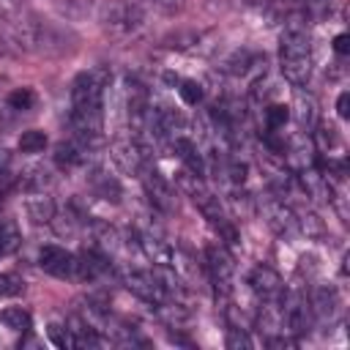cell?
I'll return each mask as SVG.
<instances>
[{"instance_id": "cell-1", "label": "cell", "mask_w": 350, "mask_h": 350, "mask_svg": "<svg viewBox=\"0 0 350 350\" xmlns=\"http://www.w3.org/2000/svg\"><path fill=\"white\" fill-rule=\"evenodd\" d=\"M279 68L293 88H304L312 74V33L309 19L301 11H293L282 22L279 33Z\"/></svg>"}, {"instance_id": "cell-2", "label": "cell", "mask_w": 350, "mask_h": 350, "mask_svg": "<svg viewBox=\"0 0 350 350\" xmlns=\"http://www.w3.org/2000/svg\"><path fill=\"white\" fill-rule=\"evenodd\" d=\"M109 82V71L107 68H88L79 71L71 82V112H93V115H104V90Z\"/></svg>"}, {"instance_id": "cell-3", "label": "cell", "mask_w": 350, "mask_h": 350, "mask_svg": "<svg viewBox=\"0 0 350 350\" xmlns=\"http://www.w3.org/2000/svg\"><path fill=\"white\" fill-rule=\"evenodd\" d=\"M101 25L112 38H137L148 25V14L137 0H115L104 8Z\"/></svg>"}, {"instance_id": "cell-4", "label": "cell", "mask_w": 350, "mask_h": 350, "mask_svg": "<svg viewBox=\"0 0 350 350\" xmlns=\"http://www.w3.org/2000/svg\"><path fill=\"white\" fill-rule=\"evenodd\" d=\"M205 271H208V279L216 287V293L221 298H227L235 284V260L221 241H213L205 246Z\"/></svg>"}, {"instance_id": "cell-5", "label": "cell", "mask_w": 350, "mask_h": 350, "mask_svg": "<svg viewBox=\"0 0 350 350\" xmlns=\"http://www.w3.org/2000/svg\"><path fill=\"white\" fill-rule=\"evenodd\" d=\"M260 213H262V221L268 224V230L276 232L279 238L301 235L298 232V216L287 200H279L276 194H271V197L260 200Z\"/></svg>"}, {"instance_id": "cell-6", "label": "cell", "mask_w": 350, "mask_h": 350, "mask_svg": "<svg viewBox=\"0 0 350 350\" xmlns=\"http://www.w3.org/2000/svg\"><path fill=\"white\" fill-rule=\"evenodd\" d=\"M139 180H142V189L150 200V205L161 213H175L178 211V191L172 189V183L156 170V167H142L139 172Z\"/></svg>"}, {"instance_id": "cell-7", "label": "cell", "mask_w": 350, "mask_h": 350, "mask_svg": "<svg viewBox=\"0 0 350 350\" xmlns=\"http://www.w3.org/2000/svg\"><path fill=\"white\" fill-rule=\"evenodd\" d=\"M282 314H284V331L293 336L306 334L314 323L312 309H309V298L304 290H284L282 293Z\"/></svg>"}, {"instance_id": "cell-8", "label": "cell", "mask_w": 350, "mask_h": 350, "mask_svg": "<svg viewBox=\"0 0 350 350\" xmlns=\"http://www.w3.org/2000/svg\"><path fill=\"white\" fill-rule=\"evenodd\" d=\"M120 282L137 295V298H142L145 304H150V306H159V304H164L170 295H167V290L159 284V279H156V273L153 271H139V268H123L120 271Z\"/></svg>"}, {"instance_id": "cell-9", "label": "cell", "mask_w": 350, "mask_h": 350, "mask_svg": "<svg viewBox=\"0 0 350 350\" xmlns=\"http://www.w3.org/2000/svg\"><path fill=\"white\" fill-rule=\"evenodd\" d=\"M38 265L55 279H77V254L66 252L63 246H41Z\"/></svg>"}, {"instance_id": "cell-10", "label": "cell", "mask_w": 350, "mask_h": 350, "mask_svg": "<svg viewBox=\"0 0 350 350\" xmlns=\"http://www.w3.org/2000/svg\"><path fill=\"white\" fill-rule=\"evenodd\" d=\"M109 161L115 164V170L118 172H123V175H137L139 178V172H142V167H145V153L139 150V145L129 137V139H115L112 145H109Z\"/></svg>"}, {"instance_id": "cell-11", "label": "cell", "mask_w": 350, "mask_h": 350, "mask_svg": "<svg viewBox=\"0 0 350 350\" xmlns=\"http://www.w3.org/2000/svg\"><path fill=\"white\" fill-rule=\"evenodd\" d=\"M309 309L314 323H334L339 314V293L334 284H314L309 293Z\"/></svg>"}, {"instance_id": "cell-12", "label": "cell", "mask_w": 350, "mask_h": 350, "mask_svg": "<svg viewBox=\"0 0 350 350\" xmlns=\"http://www.w3.org/2000/svg\"><path fill=\"white\" fill-rule=\"evenodd\" d=\"M96 150V145L79 139V137H68L63 139L57 148H55V164L60 170H77V167H85L90 161V153Z\"/></svg>"}, {"instance_id": "cell-13", "label": "cell", "mask_w": 350, "mask_h": 350, "mask_svg": "<svg viewBox=\"0 0 350 350\" xmlns=\"http://www.w3.org/2000/svg\"><path fill=\"white\" fill-rule=\"evenodd\" d=\"M249 287L260 301H276L284 293V282L271 265H254L249 273Z\"/></svg>"}, {"instance_id": "cell-14", "label": "cell", "mask_w": 350, "mask_h": 350, "mask_svg": "<svg viewBox=\"0 0 350 350\" xmlns=\"http://www.w3.org/2000/svg\"><path fill=\"white\" fill-rule=\"evenodd\" d=\"M293 118L304 129V134H312L314 126L320 123L317 98L309 90H304V88H293Z\"/></svg>"}, {"instance_id": "cell-15", "label": "cell", "mask_w": 350, "mask_h": 350, "mask_svg": "<svg viewBox=\"0 0 350 350\" xmlns=\"http://www.w3.org/2000/svg\"><path fill=\"white\" fill-rule=\"evenodd\" d=\"M170 148L175 150V156L183 161V167L186 170H191V172H197V175H205V159H202V153H200V148H197V142L191 139V137H172L170 139Z\"/></svg>"}, {"instance_id": "cell-16", "label": "cell", "mask_w": 350, "mask_h": 350, "mask_svg": "<svg viewBox=\"0 0 350 350\" xmlns=\"http://www.w3.org/2000/svg\"><path fill=\"white\" fill-rule=\"evenodd\" d=\"M25 211H27V216H30L36 224H49L57 208H55V200H52L46 191H27Z\"/></svg>"}, {"instance_id": "cell-17", "label": "cell", "mask_w": 350, "mask_h": 350, "mask_svg": "<svg viewBox=\"0 0 350 350\" xmlns=\"http://www.w3.org/2000/svg\"><path fill=\"white\" fill-rule=\"evenodd\" d=\"M52 180L55 178H52V170L49 167H30L27 175L19 178V186L25 191H46L52 186Z\"/></svg>"}, {"instance_id": "cell-18", "label": "cell", "mask_w": 350, "mask_h": 350, "mask_svg": "<svg viewBox=\"0 0 350 350\" xmlns=\"http://www.w3.org/2000/svg\"><path fill=\"white\" fill-rule=\"evenodd\" d=\"M0 323H3L5 328H11V331L25 334V331H30L33 317H30V312H27L25 306H5V309L0 312Z\"/></svg>"}, {"instance_id": "cell-19", "label": "cell", "mask_w": 350, "mask_h": 350, "mask_svg": "<svg viewBox=\"0 0 350 350\" xmlns=\"http://www.w3.org/2000/svg\"><path fill=\"white\" fill-rule=\"evenodd\" d=\"M93 191L101 197V200H107V202H120V183L112 178V175H107V172H93Z\"/></svg>"}, {"instance_id": "cell-20", "label": "cell", "mask_w": 350, "mask_h": 350, "mask_svg": "<svg viewBox=\"0 0 350 350\" xmlns=\"http://www.w3.org/2000/svg\"><path fill=\"white\" fill-rule=\"evenodd\" d=\"M19 246H22L19 227H16L11 219H0V257L14 254Z\"/></svg>"}, {"instance_id": "cell-21", "label": "cell", "mask_w": 350, "mask_h": 350, "mask_svg": "<svg viewBox=\"0 0 350 350\" xmlns=\"http://www.w3.org/2000/svg\"><path fill=\"white\" fill-rule=\"evenodd\" d=\"M290 120V107L287 104H268L262 109V126L265 131H282Z\"/></svg>"}, {"instance_id": "cell-22", "label": "cell", "mask_w": 350, "mask_h": 350, "mask_svg": "<svg viewBox=\"0 0 350 350\" xmlns=\"http://www.w3.org/2000/svg\"><path fill=\"white\" fill-rule=\"evenodd\" d=\"M36 107V90L33 88H14L5 96V109L11 112H27Z\"/></svg>"}, {"instance_id": "cell-23", "label": "cell", "mask_w": 350, "mask_h": 350, "mask_svg": "<svg viewBox=\"0 0 350 350\" xmlns=\"http://www.w3.org/2000/svg\"><path fill=\"white\" fill-rule=\"evenodd\" d=\"M49 227H52L55 235H60V238H74V235L79 232V216H77L74 211H66V213H57V211H55Z\"/></svg>"}, {"instance_id": "cell-24", "label": "cell", "mask_w": 350, "mask_h": 350, "mask_svg": "<svg viewBox=\"0 0 350 350\" xmlns=\"http://www.w3.org/2000/svg\"><path fill=\"white\" fill-rule=\"evenodd\" d=\"M46 134L41 131V129H27V131H22L19 134V139H16V148L22 150V153H41L44 148H46Z\"/></svg>"}, {"instance_id": "cell-25", "label": "cell", "mask_w": 350, "mask_h": 350, "mask_svg": "<svg viewBox=\"0 0 350 350\" xmlns=\"http://www.w3.org/2000/svg\"><path fill=\"white\" fill-rule=\"evenodd\" d=\"M295 216H298V232H301V235H306V238H323V235H325V227H323V221H320L317 213L301 211V213H295Z\"/></svg>"}, {"instance_id": "cell-26", "label": "cell", "mask_w": 350, "mask_h": 350, "mask_svg": "<svg viewBox=\"0 0 350 350\" xmlns=\"http://www.w3.org/2000/svg\"><path fill=\"white\" fill-rule=\"evenodd\" d=\"M178 96L186 107H197V104H202L205 93H202V85L197 79H178Z\"/></svg>"}, {"instance_id": "cell-27", "label": "cell", "mask_w": 350, "mask_h": 350, "mask_svg": "<svg viewBox=\"0 0 350 350\" xmlns=\"http://www.w3.org/2000/svg\"><path fill=\"white\" fill-rule=\"evenodd\" d=\"M334 3L336 0H301V14L306 19H325L331 11H334Z\"/></svg>"}, {"instance_id": "cell-28", "label": "cell", "mask_w": 350, "mask_h": 350, "mask_svg": "<svg viewBox=\"0 0 350 350\" xmlns=\"http://www.w3.org/2000/svg\"><path fill=\"white\" fill-rule=\"evenodd\" d=\"M224 345L230 347V350H246V347H252L254 342L249 339V328H243V325H227V339H224Z\"/></svg>"}, {"instance_id": "cell-29", "label": "cell", "mask_w": 350, "mask_h": 350, "mask_svg": "<svg viewBox=\"0 0 350 350\" xmlns=\"http://www.w3.org/2000/svg\"><path fill=\"white\" fill-rule=\"evenodd\" d=\"M22 290H25V279L19 273H11V271L0 273V298H14Z\"/></svg>"}, {"instance_id": "cell-30", "label": "cell", "mask_w": 350, "mask_h": 350, "mask_svg": "<svg viewBox=\"0 0 350 350\" xmlns=\"http://www.w3.org/2000/svg\"><path fill=\"white\" fill-rule=\"evenodd\" d=\"M46 336H49V339H52V345H57V347H74V342H71V334H68V325H66V323H49Z\"/></svg>"}, {"instance_id": "cell-31", "label": "cell", "mask_w": 350, "mask_h": 350, "mask_svg": "<svg viewBox=\"0 0 350 350\" xmlns=\"http://www.w3.org/2000/svg\"><path fill=\"white\" fill-rule=\"evenodd\" d=\"M246 172H249L246 161H241V159H227V164H224V175H227V178H230L235 186H243Z\"/></svg>"}, {"instance_id": "cell-32", "label": "cell", "mask_w": 350, "mask_h": 350, "mask_svg": "<svg viewBox=\"0 0 350 350\" xmlns=\"http://www.w3.org/2000/svg\"><path fill=\"white\" fill-rule=\"evenodd\" d=\"M57 5L66 16H85L90 11V0H60Z\"/></svg>"}, {"instance_id": "cell-33", "label": "cell", "mask_w": 350, "mask_h": 350, "mask_svg": "<svg viewBox=\"0 0 350 350\" xmlns=\"http://www.w3.org/2000/svg\"><path fill=\"white\" fill-rule=\"evenodd\" d=\"M156 11H161V14H167V16H175V14H180V8H183V0H148Z\"/></svg>"}, {"instance_id": "cell-34", "label": "cell", "mask_w": 350, "mask_h": 350, "mask_svg": "<svg viewBox=\"0 0 350 350\" xmlns=\"http://www.w3.org/2000/svg\"><path fill=\"white\" fill-rule=\"evenodd\" d=\"M336 115H339L342 120L350 118V93H347V90H342L339 98H336Z\"/></svg>"}, {"instance_id": "cell-35", "label": "cell", "mask_w": 350, "mask_h": 350, "mask_svg": "<svg viewBox=\"0 0 350 350\" xmlns=\"http://www.w3.org/2000/svg\"><path fill=\"white\" fill-rule=\"evenodd\" d=\"M334 52H336L339 57H345V55L350 52V36H347V33L334 36Z\"/></svg>"}, {"instance_id": "cell-36", "label": "cell", "mask_w": 350, "mask_h": 350, "mask_svg": "<svg viewBox=\"0 0 350 350\" xmlns=\"http://www.w3.org/2000/svg\"><path fill=\"white\" fill-rule=\"evenodd\" d=\"M8 164H11V153H8L5 148H0V172H5Z\"/></svg>"}, {"instance_id": "cell-37", "label": "cell", "mask_w": 350, "mask_h": 350, "mask_svg": "<svg viewBox=\"0 0 350 350\" xmlns=\"http://www.w3.org/2000/svg\"><path fill=\"white\" fill-rule=\"evenodd\" d=\"M241 3L254 5V8H268V5H271V0H241Z\"/></svg>"}, {"instance_id": "cell-38", "label": "cell", "mask_w": 350, "mask_h": 350, "mask_svg": "<svg viewBox=\"0 0 350 350\" xmlns=\"http://www.w3.org/2000/svg\"><path fill=\"white\" fill-rule=\"evenodd\" d=\"M16 3H22V0H16Z\"/></svg>"}]
</instances>
